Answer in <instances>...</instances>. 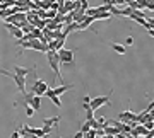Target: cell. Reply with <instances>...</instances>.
I'll use <instances>...</instances> for the list:
<instances>
[{
    "mask_svg": "<svg viewBox=\"0 0 154 138\" xmlns=\"http://www.w3.org/2000/svg\"><path fill=\"white\" fill-rule=\"evenodd\" d=\"M46 60H48L50 66H51V70H53V73H55V77H60V84L62 82V75H60V58H58V51L55 50H48L46 51Z\"/></svg>",
    "mask_w": 154,
    "mask_h": 138,
    "instance_id": "1",
    "label": "cell"
},
{
    "mask_svg": "<svg viewBox=\"0 0 154 138\" xmlns=\"http://www.w3.org/2000/svg\"><path fill=\"white\" fill-rule=\"evenodd\" d=\"M2 75H5V77H11L14 82H16V85L19 87V92L21 94H26V77H22V75H19V73H16V72H4L2 70Z\"/></svg>",
    "mask_w": 154,
    "mask_h": 138,
    "instance_id": "2",
    "label": "cell"
},
{
    "mask_svg": "<svg viewBox=\"0 0 154 138\" xmlns=\"http://www.w3.org/2000/svg\"><path fill=\"white\" fill-rule=\"evenodd\" d=\"M46 90H48V84L45 82V80H41V78H36V82L31 85V92L36 95L46 94Z\"/></svg>",
    "mask_w": 154,
    "mask_h": 138,
    "instance_id": "3",
    "label": "cell"
},
{
    "mask_svg": "<svg viewBox=\"0 0 154 138\" xmlns=\"http://www.w3.org/2000/svg\"><path fill=\"white\" fill-rule=\"evenodd\" d=\"M5 28H7V31L11 33V36H14L17 41H21V39L24 38V33H22V29L19 28V26H16V24H11V22H5Z\"/></svg>",
    "mask_w": 154,
    "mask_h": 138,
    "instance_id": "4",
    "label": "cell"
},
{
    "mask_svg": "<svg viewBox=\"0 0 154 138\" xmlns=\"http://www.w3.org/2000/svg\"><path fill=\"white\" fill-rule=\"evenodd\" d=\"M105 104H110V94H108V95H99V97L91 99V104H89V106L96 111V109H99L101 106H105Z\"/></svg>",
    "mask_w": 154,
    "mask_h": 138,
    "instance_id": "5",
    "label": "cell"
},
{
    "mask_svg": "<svg viewBox=\"0 0 154 138\" xmlns=\"http://www.w3.org/2000/svg\"><path fill=\"white\" fill-rule=\"evenodd\" d=\"M58 58H60V63H74V51L72 50H65V48H62L58 51Z\"/></svg>",
    "mask_w": 154,
    "mask_h": 138,
    "instance_id": "6",
    "label": "cell"
},
{
    "mask_svg": "<svg viewBox=\"0 0 154 138\" xmlns=\"http://www.w3.org/2000/svg\"><path fill=\"white\" fill-rule=\"evenodd\" d=\"M118 121H122V123H134V121H137V114H134L130 109H128V111H123L120 116H118ZM137 123H139V121H137Z\"/></svg>",
    "mask_w": 154,
    "mask_h": 138,
    "instance_id": "7",
    "label": "cell"
},
{
    "mask_svg": "<svg viewBox=\"0 0 154 138\" xmlns=\"http://www.w3.org/2000/svg\"><path fill=\"white\" fill-rule=\"evenodd\" d=\"M46 97H50V99H51V102H53L57 107H62V101H60V97L55 94V90H53V89L48 87V90H46Z\"/></svg>",
    "mask_w": 154,
    "mask_h": 138,
    "instance_id": "8",
    "label": "cell"
},
{
    "mask_svg": "<svg viewBox=\"0 0 154 138\" xmlns=\"http://www.w3.org/2000/svg\"><path fill=\"white\" fill-rule=\"evenodd\" d=\"M94 21H96L94 17H91V16H86V17L82 19V21L79 22V31H84V29H88V28L91 26V24H93Z\"/></svg>",
    "mask_w": 154,
    "mask_h": 138,
    "instance_id": "9",
    "label": "cell"
},
{
    "mask_svg": "<svg viewBox=\"0 0 154 138\" xmlns=\"http://www.w3.org/2000/svg\"><path fill=\"white\" fill-rule=\"evenodd\" d=\"M103 130H105V135H108V137H116V135L120 133V131H118V128L113 126V125H105Z\"/></svg>",
    "mask_w": 154,
    "mask_h": 138,
    "instance_id": "10",
    "label": "cell"
},
{
    "mask_svg": "<svg viewBox=\"0 0 154 138\" xmlns=\"http://www.w3.org/2000/svg\"><path fill=\"white\" fill-rule=\"evenodd\" d=\"M60 121V116H53V118H45L43 123H45V126H48V128H53L57 125V123Z\"/></svg>",
    "mask_w": 154,
    "mask_h": 138,
    "instance_id": "11",
    "label": "cell"
},
{
    "mask_svg": "<svg viewBox=\"0 0 154 138\" xmlns=\"http://www.w3.org/2000/svg\"><path fill=\"white\" fill-rule=\"evenodd\" d=\"M72 87H74V85H65V84H60V85H58V87H55L53 90H55L57 95H62V94H65L67 90H70Z\"/></svg>",
    "mask_w": 154,
    "mask_h": 138,
    "instance_id": "12",
    "label": "cell"
},
{
    "mask_svg": "<svg viewBox=\"0 0 154 138\" xmlns=\"http://www.w3.org/2000/svg\"><path fill=\"white\" fill-rule=\"evenodd\" d=\"M14 72L19 73V75H22V77H26L28 73H31V68H26V66H14Z\"/></svg>",
    "mask_w": 154,
    "mask_h": 138,
    "instance_id": "13",
    "label": "cell"
},
{
    "mask_svg": "<svg viewBox=\"0 0 154 138\" xmlns=\"http://www.w3.org/2000/svg\"><path fill=\"white\" fill-rule=\"evenodd\" d=\"M29 104L33 106V109H34V111H38L39 107H41V95H36V94H34L33 101H31Z\"/></svg>",
    "mask_w": 154,
    "mask_h": 138,
    "instance_id": "14",
    "label": "cell"
},
{
    "mask_svg": "<svg viewBox=\"0 0 154 138\" xmlns=\"http://www.w3.org/2000/svg\"><path fill=\"white\" fill-rule=\"evenodd\" d=\"M26 17H28V22L33 26L39 21V16H36V12H26Z\"/></svg>",
    "mask_w": 154,
    "mask_h": 138,
    "instance_id": "15",
    "label": "cell"
},
{
    "mask_svg": "<svg viewBox=\"0 0 154 138\" xmlns=\"http://www.w3.org/2000/svg\"><path fill=\"white\" fill-rule=\"evenodd\" d=\"M135 131H137V135H144V137H147L151 130H147V128L144 126L142 123H139L137 126H135Z\"/></svg>",
    "mask_w": 154,
    "mask_h": 138,
    "instance_id": "16",
    "label": "cell"
},
{
    "mask_svg": "<svg viewBox=\"0 0 154 138\" xmlns=\"http://www.w3.org/2000/svg\"><path fill=\"white\" fill-rule=\"evenodd\" d=\"M111 50H115L118 55H125V46L123 44H118V43H111Z\"/></svg>",
    "mask_w": 154,
    "mask_h": 138,
    "instance_id": "17",
    "label": "cell"
},
{
    "mask_svg": "<svg viewBox=\"0 0 154 138\" xmlns=\"http://www.w3.org/2000/svg\"><path fill=\"white\" fill-rule=\"evenodd\" d=\"M135 12V9H134L132 5H127L125 9H122V16H125V17H130Z\"/></svg>",
    "mask_w": 154,
    "mask_h": 138,
    "instance_id": "18",
    "label": "cell"
},
{
    "mask_svg": "<svg viewBox=\"0 0 154 138\" xmlns=\"http://www.w3.org/2000/svg\"><path fill=\"white\" fill-rule=\"evenodd\" d=\"M91 128H93V126H91V121H89V119H86V121L82 123V126H81V131H82V133H88Z\"/></svg>",
    "mask_w": 154,
    "mask_h": 138,
    "instance_id": "19",
    "label": "cell"
},
{
    "mask_svg": "<svg viewBox=\"0 0 154 138\" xmlns=\"http://www.w3.org/2000/svg\"><path fill=\"white\" fill-rule=\"evenodd\" d=\"M84 138H98V131L94 128H91L88 133H84Z\"/></svg>",
    "mask_w": 154,
    "mask_h": 138,
    "instance_id": "20",
    "label": "cell"
},
{
    "mask_svg": "<svg viewBox=\"0 0 154 138\" xmlns=\"http://www.w3.org/2000/svg\"><path fill=\"white\" fill-rule=\"evenodd\" d=\"M57 14H58V10H55V9H48V10H46V19H55Z\"/></svg>",
    "mask_w": 154,
    "mask_h": 138,
    "instance_id": "21",
    "label": "cell"
},
{
    "mask_svg": "<svg viewBox=\"0 0 154 138\" xmlns=\"http://www.w3.org/2000/svg\"><path fill=\"white\" fill-rule=\"evenodd\" d=\"M45 26H46V19H39V21L34 24V28H38V29H45Z\"/></svg>",
    "mask_w": 154,
    "mask_h": 138,
    "instance_id": "22",
    "label": "cell"
},
{
    "mask_svg": "<svg viewBox=\"0 0 154 138\" xmlns=\"http://www.w3.org/2000/svg\"><path fill=\"white\" fill-rule=\"evenodd\" d=\"M34 114V109L31 104H26V116H33Z\"/></svg>",
    "mask_w": 154,
    "mask_h": 138,
    "instance_id": "23",
    "label": "cell"
},
{
    "mask_svg": "<svg viewBox=\"0 0 154 138\" xmlns=\"http://www.w3.org/2000/svg\"><path fill=\"white\" fill-rule=\"evenodd\" d=\"M132 44H134V38L132 36H128V38L125 39V46H132Z\"/></svg>",
    "mask_w": 154,
    "mask_h": 138,
    "instance_id": "24",
    "label": "cell"
},
{
    "mask_svg": "<svg viewBox=\"0 0 154 138\" xmlns=\"http://www.w3.org/2000/svg\"><path fill=\"white\" fill-rule=\"evenodd\" d=\"M91 99H93V97L86 94V95H84V99H82V102H84V104H91Z\"/></svg>",
    "mask_w": 154,
    "mask_h": 138,
    "instance_id": "25",
    "label": "cell"
},
{
    "mask_svg": "<svg viewBox=\"0 0 154 138\" xmlns=\"http://www.w3.org/2000/svg\"><path fill=\"white\" fill-rule=\"evenodd\" d=\"M96 119H98V123L101 125V126H105V125H106V118H105V116H101V118H96Z\"/></svg>",
    "mask_w": 154,
    "mask_h": 138,
    "instance_id": "26",
    "label": "cell"
},
{
    "mask_svg": "<svg viewBox=\"0 0 154 138\" xmlns=\"http://www.w3.org/2000/svg\"><path fill=\"white\" fill-rule=\"evenodd\" d=\"M74 138H84V133L81 131V130H79V131H77L75 135H74Z\"/></svg>",
    "mask_w": 154,
    "mask_h": 138,
    "instance_id": "27",
    "label": "cell"
},
{
    "mask_svg": "<svg viewBox=\"0 0 154 138\" xmlns=\"http://www.w3.org/2000/svg\"><path fill=\"white\" fill-rule=\"evenodd\" d=\"M11 138H21V133H19V131H12Z\"/></svg>",
    "mask_w": 154,
    "mask_h": 138,
    "instance_id": "28",
    "label": "cell"
},
{
    "mask_svg": "<svg viewBox=\"0 0 154 138\" xmlns=\"http://www.w3.org/2000/svg\"><path fill=\"white\" fill-rule=\"evenodd\" d=\"M21 138H36V137H33V135H21Z\"/></svg>",
    "mask_w": 154,
    "mask_h": 138,
    "instance_id": "29",
    "label": "cell"
},
{
    "mask_svg": "<svg viewBox=\"0 0 154 138\" xmlns=\"http://www.w3.org/2000/svg\"><path fill=\"white\" fill-rule=\"evenodd\" d=\"M152 17H154V10H152Z\"/></svg>",
    "mask_w": 154,
    "mask_h": 138,
    "instance_id": "30",
    "label": "cell"
},
{
    "mask_svg": "<svg viewBox=\"0 0 154 138\" xmlns=\"http://www.w3.org/2000/svg\"><path fill=\"white\" fill-rule=\"evenodd\" d=\"M74 2H79V0H74Z\"/></svg>",
    "mask_w": 154,
    "mask_h": 138,
    "instance_id": "31",
    "label": "cell"
},
{
    "mask_svg": "<svg viewBox=\"0 0 154 138\" xmlns=\"http://www.w3.org/2000/svg\"><path fill=\"white\" fill-rule=\"evenodd\" d=\"M70 138H74V137H70Z\"/></svg>",
    "mask_w": 154,
    "mask_h": 138,
    "instance_id": "32",
    "label": "cell"
}]
</instances>
